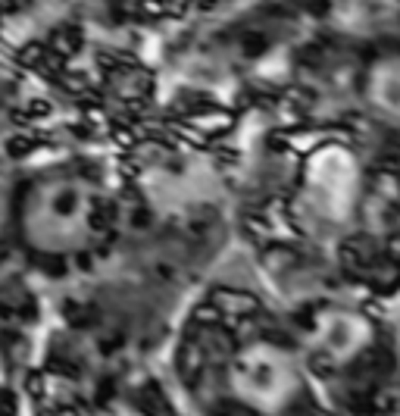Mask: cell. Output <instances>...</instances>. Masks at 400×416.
<instances>
[{
  "label": "cell",
  "instance_id": "cell-1",
  "mask_svg": "<svg viewBox=\"0 0 400 416\" xmlns=\"http://www.w3.org/2000/svg\"><path fill=\"white\" fill-rule=\"evenodd\" d=\"M97 194L81 178L60 176L35 185L26 203V232L41 250H81L91 238V207Z\"/></svg>",
  "mask_w": 400,
  "mask_h": 416
},
{
  "label": "cell",
  "instance_id": "cell-2",
  "mask_svg": "<svg viewBox=\"0 0 400 416\" xmlns=\"http://www.w3.org/2000/svg\"><path fill=\"white\" fill-rule=\"evenodd\" d=\"M232 385L235 395L260 410H279L297 388V372L284 350L272 345H250L244 347L232 363Z\"/></svg>",
  "mask_w": 400,
  "mask_h": 416
},
{
  "label": "cell",
  "instance_id": "cell-3",
  "mask_svg": "<svg viewBox=\"0 0 400 416\" xmlns=\"http://www.w3.org/2000/svg\"><path fill=\"white\" fill-rule=\"evenodd\" d=\"M369 323L360 313L347 310H329L316 320V345L325 363H344L354 360L360 350L369 345Z\"/></svg>",
  "mask_w": 400,
  "mask_h": 416
},
{
  "label": "cell",
  "instance_id": "cell-4",
  "mask_svg": "<svg viewBox=\"0 0 400 416\" xmlns=\"http://www.w3.org/2000/svg\"><path fill=\"white\" fill-rule=\"evenodd\" d=\"M372 97H375V103L379 107H385L388 113H394L397 110V69H394V63H381V66H375L372 72Z\"/></svg>",
  "mask_w": 400,
  "mask_h": 416
},
{
  "label": "cell",
  "instance_id": "cell-5",
  "mask_svg": "<svg viewBox=\"0 0 400 416\" xmlns=\"http://www.w3.org/2000/svg\"><path fill=\"white\" fill-rule=\"evenodd\" d=\"M347 6H354L357 22H369V26L394 19V0H347Z\"/></svg>",
  "mask_w": 400,
  "mask_h": 416
},
{
  "label": "cell",
  "instance_id": "cell-6",
  "mask_svg": "<svg viewBox=\"0 0 400 416\" xmlns=\"http://www.w3.org/2000/svg\"><path fill=\"white\" fill-rule=\"evenodd\" d=\"M78 47H81V31L72 29V26H63V29H56L53 35H51V44H47V51H53L56 56L69 60L72 54H78Z\"/></svg>",
  "mask_w": 400,
  "mask_h": 416
},
{
  "label": "cell",
  "instance_id": "cell-7",
  "mask_svg": "<svg viewBox=\"0 0 400 416\" xmlns=\"http://www.w3.org/2000/svg\"><path fill=\"white\" fill-rule=\"evenodd\" d=\"M41 141H44V138H41L38 132H16L10 141H6V153H10L13 160H22V157H29Z\"/></svg>",
  "mask_w": 400,
  "mask_h": 416
},
{
  "label": "cell",
  "instance_id": "cell-8",
  "mask_svg": "<svg viewBox=\"0 0 400 416\" xmlns=\"http://www.w3.org/2000/svg\"><path fill=\"white\" fill-rule=\"evenodd\" d=\"M44 51H47V44H41V41H29V44L19 51V63L22 66H29V69H38V63L44 60Z\"/></svg>",
  "mask_w": 400,
  "mask_h": 416
},
{
  "label": "cell",
  "instance_id": "cell-9",
  "mask_svg": "<svg viewBox=\"0 0 400 416\" xmlns=\"http://www.w3.org/2000/svg\"><path fill=\"white\" fill-rule=\"evenodd\" d=\"M135 10L144 19H163V16H169V4L166 0H138Z\"/></svg>",
  "mask_w": 400,
  "mask_h": 416
},
{
  "label": "cell",
  "instance_id": "cell-10",
  "mask_svg": "<svg viewBox=\"0 0 400 416\" xmlns=\"http://www.w3.org/2000/svg\"><path fill=\"white\" fill-rule=\"evenodd\" d=\"M53 116V103L44 101V97H31L26 103V119H47Z\"/></svg>",
  "mask_w": 400,
  "mask_h": 416
},
{
  "label": "cell",
  "instance_id": "cell-11",
  "mask_svg": "<svg viewBox=\"0 0 400 416\" xmlns=\"http://www.w3.org/2000/svg\"><path fill=\"white\" fill-rule=\"evenodd\" d=\"M26 388H29L31 397H41V395H44V376H41V372H29V376H26Z\"/></svg>",
  "mask_w": 400,
  "mask_h": 416
}]
</instances>
